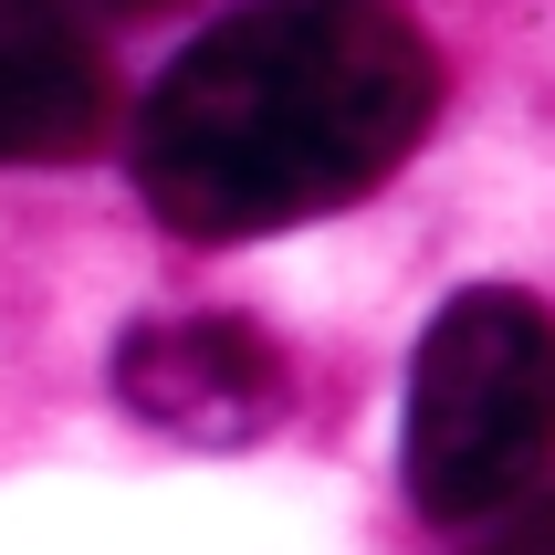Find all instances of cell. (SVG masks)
<instances>
[{
	"label": "cell",
	"instance_id": "obj_6",
	"mask_svg": "<svg viewBox=\"0 0 555 555\" xmlns=\"http://www.w3.org/2000/svg\"><path fill=\"white\" fill-rule=\"evenodd\" d=\"M74 22H147V11H168V0H63Z\"/></svg>",
	"mask_w": 555,
	"mask_h": 555
},
{
	"label": "cell",
	"instance_id": "obj_1",
	"mask_svg": "<svg viewBox=\"0 0 555 555\" xmlns=\"http://www.w3.org/2000/svg\"><path fill=\"white\" fill-rule=\"evenodd\" d=\"M440 116V53L399 0H251L137 105V189L189 242L367 199Z\"/></svg>",
	"mask_w": 555,
	"mask_h": 555
},
{
	"label": "cell",
	"instance_id": "obj_3",
	"mask_svg": "<svg viewBox=\"0 0 555 555\" xmlns=\"http://www.w3.org/2000/svg\"><path fill=\"white\" fill-rule=\"evenodd\" d=\"M283 346L251 325V314H147L137 336L116 346V399L168 440H199V451H231V440H262L283 420Z\"/></svg>",
	"mask_w": 555,
	"mask_h": 555
},
{
	"label": "cell",
	"instance_id": "obj_4",
	"mask_svg": "<svg viewBox=\"0 0 555 555\" xmlns=\"http://www.w3.org/2000/svg\"><path fill=\"white\" fill-rule=\"evenodd\" d=\"M116 116V74L63 0H0V168L85 157Z\"/></svg>",
	"mask_w": 555,
	"mask_h": 555
},
{
	"label": "cell",
	"instance_id": "obj_5",
	"mask_svg": "<svg viewBox=\"0 0 555 555\" xmlns=\"http://www.w3.org/2000/svg\"><path fill=\"white\" fill-rule=\"evenodd\" d=\"M472 555H555V493L514 503V514H503V525L482 534V545H472Z\"/></svg>",
	"mask_w": 555,
	"mask_h": 555
},
{
	"label": "cell",
	"instance_id": "obj_2",
	"mask_svg": "<svg viewBox=\"0 0 555 555\" xmlns=\"http://www.w3.org/2000/svg\"><path fill=\"white\" fill-rule=\"evenodd\" d=\"M555 451V314L514 283H472L430 314L409 367V503L430 525L503 514Z\"/></svg>",
	"mask_w": 555,
	"mask_h": 555
}]
</instances>
